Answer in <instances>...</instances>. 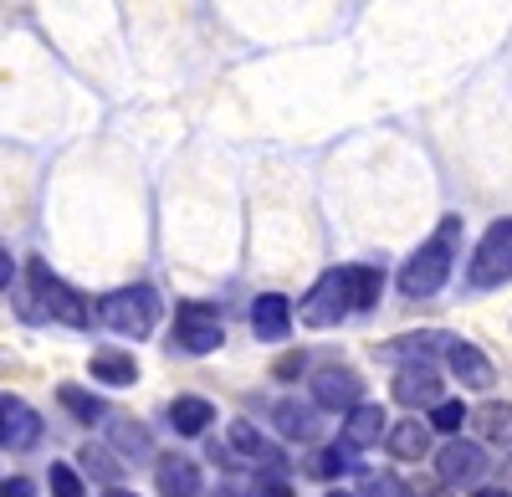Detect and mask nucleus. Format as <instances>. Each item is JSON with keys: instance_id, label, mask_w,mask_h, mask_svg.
Segmentation results:
<instances>
[{"instance_id": "f257e3e1", "label": "nucleus", "mask_w": 512, "mask_h": 497, "mask_svg": "<svg viewBox=\"0 0 512 497\" xmlns=\"http://www.w3.org/2000/svg\"><path fill=\"white\" fill-rule=\"evenodd\" d=\"M456 252H461V216H446L436 226V236L420 241L415 257L400 267V293L405 298H436L456 267Z\"/></svg>"}, {"instance_id": "f03ea898", "label": "nucleus", "mask_w": 512, "mask_h": 497, "mask_svg": "<svg viewBox=\"0 0 512 497\" xmlns=\"http://www.w3.org/2000/svg\"><path fill=\"white\" fill-rule=\"evenodd\" d=\"M26 277H31V298H36L41 318L67 323V328H88V323H93L88 298H82L77 287H67V282H62L47 262H41V257H31V262H26Z\"/></svg>"}, {"instance_id": "7ed1b4c3", "label": "nucleus", "mask_w": 512, "mask_h": 497, "mask_svg": "<svg viewBox=\"0 0 512 497\" xmlns=\"http://www.w3.org/2000/svg\"><path fill=\"white\" fill-rule=\"evenodd\" d=\"M98 318L123 339H149L159 323V298H154V287H118V293L98 303Z\"/></svg>"}, {"instance_id": "20e7f679", "label": "nucleus", "mask_w": 512, "mask_h": 497, "mask_svg": "<svg viewBox=\"0 0 512 497\" xmlns=\"http://www.w3.org/2000/svg\"><path fill=\"white\" fill-rule=\"evenodd\" d=\"M354 313V293H349V267H333L323 272L313 287H308V298L297 303V318H303L308 328H338Z\"/></svg>"}, {"instance_id": "39448f33", "label": "nucleus", "mask_w": 512, "mask_h": 497, "mask_svg": "<svg viewBox=\"0 0 512 497\" xmlns=\"http://www.w3.org/2000/svg\"><path fill=\"white\" fill-rule=\"evenodd\" d=\"M466 277H472V287H502L512 282V216L492 221L487 236L477 241L472 262H466Z\"/></svg>"}, {"instance_id": "423d86ee", "label": "nucleus", "mask_w": 512, "mask_h": 497, "mask_svg": "<svg viewBox=\"0 0 512 497\" xmlns=\"http://www.w3.org/2000/svg\"><path fill=\"white\" fill-rule=\"evenodd\" d=\"M175 344H180L185 354H216V349L226 344L221 313L210 308V303H185V308L175 313Z\"/></svg>"}, {"instance_id": "0eeeda50", "label": "nucleus", "mask_w": 512, "mask_h": 497, "mask_svg": "<svg viewBox=\"0 0 512 497\" xmlns=\"http://www.w3.org/2000/svg\"><path fill=\"white\" fill-rule=\"evenodd\" d=\"M436 472H441L446 487H472V482H482V472H487V451H482L477 441H461V436H456V441L441 446Z\"/></svg>"}, {"instance_id": "6e6552de", "label": "nucleus", "mask_w": 512, "mask_h": 497, "mask_svg": "<svg viewBox=\"0 0 512 497\" xmlns=\"http://www.w3.org/2000/svg\"><path fill=\"white\" fill-rule=\"evenodd\" d=\"M41 441V416L21 400V395H0V446L26 451Z\"/></svg>"}, {"instance_id": "1a4fd4ad", "label": "nucleus", "mask_w": 512, "mask_h": 497, "mask_svg": "<svg viewBox=\"0 0 512 497\" xmlns=\"http://www.w3.org/2000/svg\"><path fill=\"white\" fill-rule=\"evenodd\" d=\"M313 405L318 410H359L364 405V385H359V375L354 369H323V375L313 380Z\"/></svg>"}, {"instance_id": "9d476101", "label": "nucleus", "mask_w": 512, "mask_h": 497, "mask_svg": "<svg viewBox=\"0 0 512 497\" xmlns=\"http://www.w3.org/2000/svg\"><path fill=\"white\" fill-rule=\"evenodd\" d=\"M395 400L400 405H410V410H436L446 395H441V375H436V369L431 364H405L400 369V375H395Z\"/></svg>"}, {"instance_id": "9b49d317", "label": "nucleus", "mask_w": 512, "mask_h": 497, "mask_svg": "<svg viewBox=\"0 0 512 497\" xmlns=\"http://www.w3.org/2000/svg\"><path fill=\"white\" fill-rule=\"evenodd\" d=\"M446 364H451V375H456L466 390H492V380H497L492 359H487L477 344H466V339H451V349H446Z\"/></svg>"}, {"instance_id": "f8f14e48", "label": "nucleus", "mask_w": 512, "mask_h": 497, "mask_svg": "<svg viewBox=\"0 0 512 497\" xmlns=\"http://www.w3.org/2000/svg\"><path fill=\"white\" fill-rule=\"evenodd\" d=\"M251 334L262 344H282L292 334V303L282 293H262L251 303Z\"/></svg>"}, {"instance_id": "ddd939ff", "label": "nucleus", "mask_w": 512, "mask_h": 497, "mask_svg": "<svg viewBox=\"0 0 512 497\" xmlns=\"http://www.w3.org/2000/svg\"><path fill=\"white\" fill-rule=\"evenodd\" d=\"M379 436H390V426H384V405H359L344 416V446L349 451H369L379 446Z\"/></svg>"}, {"instance_id": "4468645a", "label": "nucleus", "mask_w": 512, "mask_h": 497, "mask_svg": "<svg viewBox=\"0 0 512 497\" xmlns=\"http://www.w3.org/2000/svg\"><path fill=\"white\" fill-rule=\"evenodd\" d=\"M154 482H159V492L164 497H200V467L190 462V457H159V467H154Z\"/></svg>"}, {"instance_id": "2eb2a0df", "label": "nucleus", "mask_w": 512, "mask_h": 497, "mask_svg": "<svg viewBox=\"0 0 512 497\" xmlns=\"http://www.w3.org/2000/svg\"><path fill=\"white\" fill-rule=\"evenodd\" d=\"M451 349V334H436V328H425V334H405L395 344H384L379 354L384 359H410V364H431V354H446Z\"/></svg>"}, {"instance_id": "dca6fc26", "label": "nucleus", "mask_w": 512, "mask_h": 497, "mask_svg": "<svg viewBox=\"0 0 512 497\" xmlns=\"http://www.w3.org/2000/svg\"><path fill=\"white\" fill-rule=\"evenodd\" d=\"M231 446L241 451V457L246 462H256V467H267V472H277L282 467V451L262 436V431H256L251 421H231Z\"/></svg>"}, {"instance_id": "f3484780", "label": "nucleus", "mask_w": 512, "mask_h": 497, "mask_svg": "<svg viewBox=\"0 0 512 497\" xmlns=\"http://www.w3.org/2000/svg\"><path fill=\"white\" fill-rule=\"evenodd\" d=\"M384 446H390V457H400V462H420L425 451H431V426L425 421H395Z\"/></svg>"}, {"instance_id": "a211bd4d", "label": "nucleus", "mask_w": 512, "mask_h": 497, "mask_svg": "<svg viewBox=\"0 0 512 497\" xmlns=\"http://www.w3.org/2000/svg\"><path fill=\"white\" fill-rule=\"evenodd\" d=\"M210 421H216V405L200 400V395H180L175 405H169V426H175L180 436H205Z\"/></svg>"}, {"instance_id": "6ab92c4d", "label": "nucleus", "mask_w": 512, "mask_h": 497, "mask_svg": "<svg viewBox=\"0 0 512 497\" xmlns=\"http://www.w3.org/2000/svg\"><path fill=\"white\" fill-rule=\"evenodd\" d=\"M272 421L287 441H313L318 436V410L313 405H297V400H277L272 405Z\"/></svg>"}, {"instance_id": "aec40b11", "label": "nucleus", "mask_w": 512, "mask_h": 497, "mask_svg": "<svg viewBox=\"0 0 512 497\" xmlns=\"http://www.w3.org/2000/svg\"><path fill=\"white\" fill-rule=\"evenodd\" d=\"M93 380L123 390V385L139 380V364H134V354H123V349H98V354H93Z\"/></svg>"}, {"instance_id": "412c9836", "label": "nucleus", "mask_w": 512, "mask_h": 497, "mask_svg": "<svg viewBox=\"0 0 512 497\" xmlns=\"http://www.w3.org/2000/svg\"><path fill=\"white\" fill-rule=\"evenodd\" d=\"M57 400L72 410V416H77L82 426H98V421L108 416V405H103L93 390H82V385H62V390H57Z\"/></svg>"}, {"instance_id": "4be33fe9", "label": "nucleus", "mask_w": 512, "mask_h": 497, "mask_svg": "<svg viewBox=\"0 0 512 497\" xmlns=\"http://www.w3.org/2000/svg\"><path fill=\"white\" fill-rule=\"evenodd\" d=\"M349 293H354V313H369L384 293V272L379 267H349Z\"/></svg>"}, {"instance_id": "5701e85b", "label": "nucleus", "mask_w": 512, "mask_h": 497, "mask_svg": "<svg viewBox=\"0 0 512 497\" xmlns=\"http://www.w3.org/2000/svg\"><path fill=\"white\" fill-rule=\"evenodd\" d=\"M477 431H482L487 446H512V405H482Z\"/></svg>"}, {"instance_id": "b1692460", "label": "nucleus", "mask_w": 512, "mask_h": 497, "mask_svg": "<svg viewBox=\"0 0 512 497\" xmlns=\"http://www.w3.org/2000/svg\"><path fill=\"white\" fill-rule=\"evenodd\" d=\"M108 436H113V446L123 451V457H149V431L139 426V421H108Z\"/></svg>"}, {"instance_id": "393cba45", "label": "nucleus", "mask_w": 512, "mask_h": 497, "mask_svg": "<svg viewBox=\"0 0 512 497\" xmlns=\"http://www.w3.org/2000/svg\"><path fill=\"white\" fill-rule=\"evenodd\" d=\"M349 467H354V451L349 446H323V451H313V462H308L313 477H344Z\"/></svg>"}, {"instance_id": "a878e982", "label": "nucleus", "mask_w": 512, "mask_h": 497, "mask_svg": "<svg viewBox=\"0 0 512 497\" xmlns=\"http://www.w3.org/2000/svg\"><path fill=\"white\" fill-rule=\"evenodd\" d=\"M359 497H415L395 472H364V492Z\"/></svg>"}, {"instance_id": "bb28decb", "label": "nucleus", "mask_w": 512, "mask_h": 497, "mask_svg": "<svg viewBox=\"0 0 512 497\" xmlns=\"http://www.w3.org/2000/svg\"><path fill=\"white\" fill-rule=\"evenodd\" d=\"M466 421H472V416H466V405H461V400H441V405L431 410V431H446V436H456Z\"/></svg>"}, {"instance_id": "cd10ccee", "label": "nucleus", "mask_w": 512, "mask_h": 497, "mask_svg": "<svg viewBox=\"0 0 512 497\" xmlns=\"http://www.w3.org/2000/svg\"><path fill=\"white\" fill-rule=\"evenodd\" d=\"M47 482H52V497H82V477H77L67 462H52Z\"/></svg>"}, {"instance_id": "c85d7f7f", "label": "nucleus", "mask_w": 512, "mask_h": 497, "mask_svg": "<svg viewBox=\"0 0 512 497\" xmlns=\"http://www.w3.org/2000/svg\"><path fill=\"white\" fill-rule=\"evenodd\" d=\"M82 462H88V472H93V477H103L108 487H118V462L108 457V451H98V446H88V451H82Z\"/></svg>"}, {"instance_id": "c756f323", "label": "nucleus", "mask_w": 512, "mask_h": 497, "mask_svg": "<svg viewBox=\"0 0 512 497\" xmlns=\"http://www.w3.org/2000/svg\"><path fill=\"white\" fill-rule=\"evenodd\" d=\"M0 497H36V487L26 477H6V482H0Z\"/></svg>"}, {"instance_id": "7c9ffc66", "label": "nucleus", "mask_w": 512, "mask_h": 497, "mask_svg": "<svg viewBox=\"0 0 512 497\" xmlns=\"http://www.w3.org/2000/svg\"><path fill=\"white\" fill-rule=\"evenodd\" d=\"M256 497H292V487L282 477H262V482H256Z\"/></svg>"}, {"instance_id": "2f4dec72", "label": "nucleus", "mask_w": 512, "mask_h": 497, "mask_svg": "<svg viewBox=\"0 0 512 497\" xmlns=\"http://www.w3.org/2000/svg\"><path fill=\"white\" fill-rule=\"evenodd\" d=\"M303 364H308L303 354H287V359H277V375H282V380H292V375H303Z\"/></svg>"}, {"instance_id": "473e14b6", "label": "nucleus", "mask_w": 512, "mask_h": 497, "mask_svg": "<svg viewBox=\"0 0 512 497\" xmlns=\"http://www.w3.org/2000/svg\"><path fill=\"white\" fill-rule=\"evenodd\" d=\"M6 287H11V257L0 252V293H6Z\"/></svg>"}, {"instance_id": "72a5a7b5", "label": "nucleus", "mask_w": 512, "mask_h": 497, "mask_svg": "<svg viewBox=\"0 0 512 497\" xmlns=\"http://www.w3.org/2000/svg\"><path fill=\"white\" fill-rule=\"evenodd\" d=\"M472 497H512V492H507V487H477Z\"/></svg>"}, {"instance_id": "f704fd0d", "label": "nucleus", "mask_w": 512, "mask_h": 497, "mask_svg": "<svg viewBox=\"0 0 512 497\" xmlns=\"http://www.w3.org/2000/svg\"><path fill=\"white\" fill-rule=\"evenodd\" d=\"M103 497H139V492H123V487H108Z\"/></svg>"}, {"instance_id": "c9c22d12", "label": "nucleus", "mask_w": 512, "mask_h": 497, "mask_svg": "<svg viewBox=\"0 0 512 497\" xmlns=\"http://www.w3.org/2000/svg\"><path fill=\"white\" fill-rule=\"evenodd\" d=\"M328 497H354V492H344V487H333V492H328Z\"/></svg>"}, {"instance_id": "e433bc0d", "label": "nucleus", "mask_w": 512, "mask_h": 497, "mask_svg": "<svg viewBox=\"0 0 512 497\" xmlns=\"http://www.w3.org/2000/svg\"><path fill=\"white\" fill-rule=\"evenodd\" d=\"M216 497H241V492H236V487H226V492H216Z\"/></svg>"}, {"instance_id": "4c0bfd02", "label": "nucleus", "mask_w": 512, "mask_h": 497, "mask_svg": "<svg viewBox=\"0 0 512 497\" xmlns=\"http://www.w3.org/2000/svg\"><path fill=\"white\" fill-rule=\"evenodd\" d=\"M507 482H512V457H507Z\"/></svg>"}, {"instance_id": "58836bf2", "label": "nucleus", "mask_w": 512, "mask_h": 497, "mask_svg": "<svg viewBox=\"0 0 512 497\" xmlns=\"http://www.w3.org/2000/svg\"><path fill=\"white\" fill-rule=\"evenodd\" d=\"M431 497H451V492H431Z\"/></svg>"}]
</instances>
